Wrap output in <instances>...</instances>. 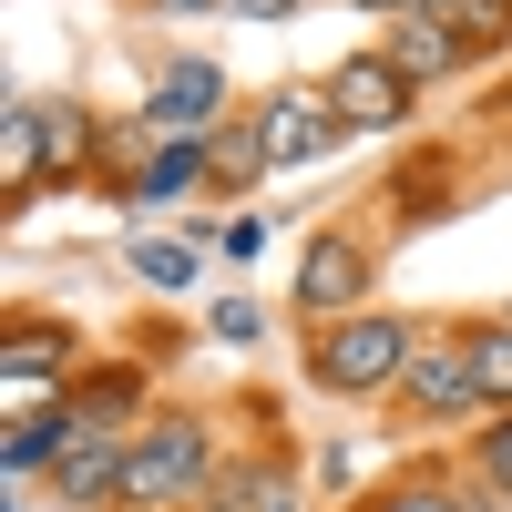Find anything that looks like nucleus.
I'll use <instances>...</instances> for the list:
<instances>
[{
  "mask_svg": "<svg viewBox=\"0 0 512 512\" xmlns=\"http://www.w3.org/2000/svg\"><path fill=\"white\" fill-rule=\"evenodd\" d=\"M195 482H205V431H195V420L134 431V451H123V502H175Z\"/></svg>",
  "mask_w": 512,
  "mask_h": 512,
  "instance_id": "nucleus-1",
  "label": "nucleus"
},
{
  "mask_svg": "<svg viewBox=\"0 0 512 512\" xmlns=\"http://www.w3.org/2000/svg\"><path fill=\"white\" fill-rule=\"evenodd\" d=\"M390 369H410V338H400V318H349L318 349V379L328 390H379Z\"/></svg>",
  "mask_w": 512,
  "mask_h": 512,
  "instance_id": "nucleus-2",
  "label": "nucleus"
},
{
  "mask_svg": "<svg viewBox=\"0 0 512 512\" xmlns=\"http://www.w3.org/2000/svg\"><path fill=\"white\" fill-rule=\"evenodd\" d=\"M328 113L338 123H359V134H379V123H400L410 113V72L390 62V52H369V62H349L328 82Z\"/></svg>",
  "mask_w": 512,
  "mask_h": 512,
  "instance_id": "nucleus-3",
  "label": "nucleus"
},
{
  "mask_svg": "<svg viewBox=\"0 0 512 512\" xmlns=\"http://www.w3.org/2000/svg\"><path fill=\"white\" fill-rule=\"evenodd\" d=\"M123 451L134 441H113V431H82V420L62 410V502H103V492H123Z\"/></svg>",
  "mask_w": 512,
  "mask_h": 512,
  "instance_id": "nucleus-4",
  "label": "nucleus"
},
{
  "mask_svg": "<svg viewBox=\"0 0 512 512\" xmlns=\"http://www.w3.org/2000/svg\"><path fill=\"white\" fill-rule=\"evenodd\" d=\"M410 400H420V410H472V400H482L472 338H451V349H420V359H410Z\"/></svg>",
  "mask_w": 512,
  "mask_h": 512,
  "instance_id": "nucleus-5",
  "label": "nucleus"
},
{
  "mask_svg": "<svg viewBox=\"0 0 512 512\" xmlns=\"http://www.w3.org/2000/svg\"><path fill=\"white\" fill-rule=\"evenodd\" d=\"M328 123H338V113H328L318 93H277V103H267V164H308V154L328 144Z\"/></svg>",
  "mask_w": 512,
  "mask_h": 512,
  "instance_id": "nucleus-6",
  "label": "nucleus"
},
{
  "mask_svg": "<svg viewBox=\"0 0 512 512\" xmlns=\"http://www.w3.org/2000/svg\"><path fill=\"white\" fill-rule=\"evenodd\" d=\"M41 164H52L41 103H11V113H0V185H11V195H31V185H41Z\"/></svg>",
  "mask_w": 512,
  "mask_h": 512,
  "instance_id": "nucleus-7",
  "label": "nucleus"
},
{
  "mask_svg": "<svg viewBox=\"0 0 512 512\" xmlns=\"http://www.w3.org/2000/svg\"><path fill=\"white\" fill-rule=\"evenodd\" d=\"M205 113H216V72H205V62H175V72H164V93H154V123L185 144Z\"/></svg>",
  "mask_w": 512,
  "mask_h": 512,
  "instance_id": "nucleus-8",
  "label": "nucleus"
},
{
  "mask_svg": "<svg viewBox=\"0 0 512 512\" xmlns=\"http://www.w3.org/2000/svg\"><path fill=\"white\" fill-rule=\"evenodd\" d=\"M297 297H308V308H349L359 297V246H308V267H297Z\"/></svg>",
  "mask_w": 512,
  "mask_h": 512,
  "instance_id": "nucleus-9",
  "label": "nucleus"
},
{
  "mask_svg": "<svg viewBox=\"0 0 512 512\" xmlns=\"http://www.w3.org/2000/svg\"><path fill=\"white\" fill-rule=\"evenodd\" d=\"M390 62H400L410 82H420V72H451V62H461V21H400Z\"/></svg>",
  "mask_w": 512,
  "mask_h": 512,
  "instance_id": "nucleus-10",
  "label": "nucleus"
},
{
  "mask_svg": "<svg viewBox=\"0 0 512 512\" xmlns=\"http://www.w3.org/2000/svg\"><path fill=\"white\" fill-rule=\"evenodd\" d=\"M226 512H297V472H277V461H246V472L226 482Z\"/></svg>",
  "mask_w": 512,
  "mask_h": 512,
  "instance_id": "nucleus-11",
  "label": "nucleus"
},
{
  "mask_svg": "<svg viewBox=\"0 0 512 512\" xmlns=\"http://www.w3.org/2000/svg\"><path fill=\"white\" fill-rule=\"evenodd\" d=\"M52 369H72V338L62 328H11V379H52Z\"/></svg>",
  "mask_w": 512,
  "mask_h": 512,
  "instance_id": "nucleus-12",
  "label": "nucleus"
},
{
  "mask_svg": "<svg viewBox=\"0 0 512 512\" xmlns=\"http://www.w3.org/2000/svg\"><path fill=\"white\" fill-rule=\"evenodd\" d=\"M472 369H482V400H512V328L502 318L472 338Z\"/></svg>",
  "mask_w": 512,
  "mask_h": 512,
  "instance_id": "nucleus-13",
  "label": "nucleus"
},
{
  "mask_svg": "<svg viewBox=\"0 0 512 512\" xmlns=\"http://www.w3.org/2000/svg\"><path fill=\"white\" fill-rule=\"evenodd\" d=\"M205 164H216V175H256V164H267V134H256V123H236V134H216V144H205Z\"/></svg>",
  "mask_w": 512,
  "mask_h": 512,
  "instance_id": "nucleus-14",
  "label": "nucleus"
},
{
  "mask_svg": "<svg viewBox=\"0 0 512 512\" xmlns=\"http://www.w3.org/2000/svg\"><path fill=\"white\" fill-rule=\"evenodd\" d=\"M134 277H154V287H185V277H195V256H185V246H154V236H144V246H134Z\"/></svg>",
  "mask_w": 512,
  "mask_h": 512,
  "instance_id": "nucleus-15",
  "label": "nucleus"
},
{
  "mask_svg": "<svg viewBox=\"0 0 512 512\" xmlns=\"http://www.w3.org/2000/svg\"><path fill=\"white\" fill-rule=\"evenodd\" d=\"M195 164H205L195 144H164V164L144 175V195H185V185H195Z\"/></svg>",
  "mask_w": 512,
  "mask_h": 512,
  "instance_id": "nucleus-16",
  "label": "nucleus"
},
{
  "mask_svg": "<svg viewBox=\"0 0 512 512\" xmlns=\"http://www.w3.org/2000/svg\"><path fill=\"white\" fill-rule=\"evenodd\" d=\"M379 512H461V502H451V492H431V482H410V492H390Z\"/></svg>",
  "mask_w": 512,
  "mask_h": 512,
  "instance_id": "nucleus-17",
  "label": "nucleus"
},
{
  "mask_svg": "<svg viewBox=\"0 0 512 512\" xmlns=\"http://www.w3.org/2000/svg\"><path fill=\"white\" fill-rule=\"evenodd\" d=\"M41 134H52V164H72V154H82V123H72V113H41Z\"/></svg>",
  "mask_w": 512,
  "mask_h": 512,
  "instance_id": "nucleus-18",
  "label": "nucleus"
},
{
  "mask_svg": "<svg viewBox=\"0 0 512 512\" xmlns=\"http://www.w3.org/2000/svg\"><path fill=\"white\" fill-rule=\"evenodd\" d=\"M482 461H492V482L512 492V420H502V431H482Z\"/></svg>",
  "mask_w": 512,
  "mask_h": 512,
  "instance_id": "nucleus-19",
  "label": "nucleus"
},
{
  "mask_svg": "<svg viewBox=\"0 0 512 512\" xmlns=\"http://www.w3.org/2000/svg\"><path fill=\"white\" fill-rule=\"evenodd\" d=\"M236 11H246V21H287L297 0H236Z\"/></svg>",
  "mask_w": 512,
  "mask_h": 512,
  "instance_id": "nucleus-20",
  "label": "nucleus"
},
{
  "mask_svg": "<svg viewBox=\"0 0 512 512\" xmlns=\"http://www.w3.org/2000/svg\"><path fill=\"white\" fill-rule=\"evenodd\" d=\"M400 11H410V21H441V0H400Z\"/></svg>",
  "mask_w": 512,
  "mask_h": 512,
  "instance_id": "nucleus-21",
  "label": "nucleus"
},
{
  "mask_svg": "<svg viewBox=\"0 0 512 512\" xmlns=\"http://www.w3.org/2000/svg\"><path fill=\"white\" fill-rule=\"evenodd\" d=\"M369 11H400V0H369Z\"/></svg>",
  "mask_w": 512,
  "mask_h": 512,
  "instance_id": "nucleus-22",
  "label": "nucleus"
},
{
  "mask_svg": "<svg viewBox=\"0 0 512 512\" xmlns=\"http://www.w3.org/2000/svg\"><path fill=\"white\" fill-rule=\"evenodd\" d=\"M502 328H512V318H502Z\"/></svg>",
  "mask_w": 512,
  "mask_h": 512,
  "instance_id": "nucleus-23",
  "label": "nucleus"
},
{
  "mask_svg": "<svg viewBox=\"0 0 512 512\" xmlns=\"http://www.w3.org/2000/svg\"><path fill=\"white\" fill-rule=\"evenodd\" d=\"M216 512H226V502H216Z\"/></svg>",
  "mask_w": 512,
  "mask_h": 512,
  "instance_id": "nucleus-24",
  "label": "nucleus"
}]
</instances>
